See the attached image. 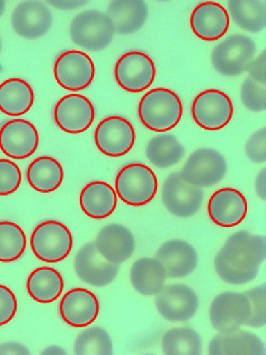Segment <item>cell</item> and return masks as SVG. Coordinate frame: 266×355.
<instances>
[{
	"label": "cell",
	"mask_w": 266,
	"mask_h": 355,
	"mask_svg": "<svg viewBox=\"0 0 266 355\" xmlns=\"http://www.w3.org/2000/svg\"><path fill=\"white\" fill-rule=\"evenodd\" d=\"M35 93L28 83L13 78L0 84V111L12 117H19L30 111Z\"/></svg>",
	"instance_id": "obj_28"
},
{
	"label": "cell",
	"mask_w": 266,
	"mask_h": 355,
	"mask_svg": "<svg viewBox=\"0 0 266 355\" xmlns=\"http://www.w3.org/2000/svg\"><path fill=\"white\" fill-rule=\"evenodd\" d=\"M27 239L21 226L15 222L0 221V261L19 259L26 250Z\"/></svg>",
	"instance_id": "obj_35"
},
{
	"label": "cell",
	"mask_w": 266,
	"mask_h": 355,
	"mask_svg": "<svg viewBox=\"0 0 266 355\" xmlns=\"http://www.w3.org/2000/svg\"><path fill=\"white\" fill-rule=\"evenodd\" d=\"M21 183L22 173L18 165L8 159H0V196H9L15 193Z\"/></svg>",
	"instance_id": "obj_38"
},
{
	"label": "cell",
	"mask_w": 266,
	"mask_h": 355,
	"mask_svg": "<svg viewBox=\"0 0 266 355\" xmlns=\"http://www.w3.org/2000/svg\"><path fill=\"white\" fill-rule=\"evenodd\" d=\"M70 37L84 50L99 52L105 50L113 41V23L100 10H87L75 15L70 23Z\"/></svg>",
	"instance_id": "obj_4"
},
{
	"label": "cell",
	"mask_w": 266,
	"mask_h": 355,
	"mask_svg": "<svg viewBox=\"0 0 266 355\" xmlns=\"http://www.w3.org/2000/svg\"><path fill=\"white\" fill-rule=\"evenodd\" d=\"M251 315L250 301L241 292H222L212 301L209 320L218 333H232L246 325Z\"/></svg>",
	"instance_id": "obj_8"
},
{
	"label": "cell",
	"mask_w": 266,
	"mask_h": 355,
	"mask_svg": "<svg viewBox=\"0 0 266 355\" xmlns=\"http://www.w3.org/2000/svg\"><path fill=\"white\" fill-rule=\"evenodd\" d=\"M139 117L148 130L166 132L177 127L183 117L181 99L170 89H152L141 99Z\"/></svg>",
	"instance_id": "obj_2"
},
{
	"label": "cell",
	"mask_w": 266,
	"mask_h": 355,
	"mask_svg": "<svg viewBox=\"0 0 266 355\" xmlns=\"http://www.w3.org/2000/svg\"><path fill=\"white\" fill-rule=\"evenodd\" d=\"M107 15L113 23L114 33L122 36L133 35L148 21V7L142 0H114L111 1Z\"/></svg>",
	"instance_id": "obj_24"
},
{
	"label": "cell",
	"mask_w": 266,
	"mask_h": 355,
	"mask_svg": "<svg viewBox=\"0 0 266 355\" xmlns=\"http://www.w3.org/2000/svg\"><path fill=\"white\" fill-rule=\"evenodd\" d=\"M249 78L254 82L266 84V51L261 52L258 58L252 60L250 67L247 69Z\"/></svg>",
	"instance_id": "obj_41"
},
{
	"label": "cell",
	"mask_w": 266,
	"mask_h": 355,
	"mask_svg": "<svg viewBox=\"0 0 266 355\" xmlns=\"http://www.w3.org/2000/svg\"><path fill=\"white\" fill-rule=\"evenodd\" d=\"M227 174V162L224 156L215 148H202L193 151L188 157L180 178L188 184L198 188H209L217 185Z\"/></svg>",
	"instance_id": "obj_6"
},
{
	"label": "cell",
	"mask_w": 266,
	"mask_h": 355,
	"mask_svg": "<svg viewBox=\"0 0 266 355\" xmlns=\"http://www.w3.org/2000/svg\"><path fill=\"white\" fill-rule=\"evenodd\" d=\"M156 309L170 322L192 320L200 310V297L186 284H168L156 295Z\"/></svg>",
	"instance_id": "obj_10"
},
{
	"label": "cell",
	"mask_w": 266,
	"mask_h": 355,
	"mask_svg": "<svg viewBox=\"0 0 266 355\" xmlns=\"http://www.w3.org/2000/svg\"><path fill=\"white\" fill-rule=\"evenodd\" d=\"M53 73L62 88L79 92L91 84L96 76V67L87 53L70 50L59 55L55 61Z\"/></svg>",
	"instance_id": "obj_13"
},
{
	"label": "cell",
	"mask_w": 266,
	"mask_h": 355,
	"mask_svg": "<svg viewBox=\"0 0 266 355\" xmlns=\"http://www.w3.org/2000/svg\"><path fill=\"white\" fill-rule=\"evenodd\" d=\"M157 192L155 173L142 163H130L116 177V193L130 206L140 207L154 200Z\"/></svg>",
	"instance_id": "obj_3"
},
{
	"label": "cell",
	"mask_w": 266,
	"mask_h": 355,
	"mask_svg": "<svg viewBox=\"0 0 266 355\" xmlns=\"http://www.w3.org/2000/svg\"><path fill=\"white\" fill-rule=\"evenodd\" d=\"M42 354L65 355L66 354V352H65V349L61 348V347H56V345H52V347H50V348L44 349V352H42Z\"/></svg>",
	"instance_id": "obj_45"
},
{
	"label": "cell",
	"mask_w": 266,
	"mask_h": 355,
	"mask_svg": "<svg viewBox=\"0 0 266 355\" xmlns=\"http://www.w3.org/2000/svg\"><path fill=\"white\" fill-rule=\"evenodd\" d=\"M190 26L198 37L215 41L229 31V13L215 1H204L193 10Z\"/></svg>",
	"instance_id": "obj_23"
},
{
	"label": "cell",
	"mask_w": 266,
	"mask_h": 355,
	"mask_svg": "<svg viewBox=\"0 0 266 355\" xmlns=\"http://www.w3.org/2000/svg\"><path fill=\"white\" fill-rule=\"evenodd\" d=\"M114 75L121 88L131 93H140L155 82V62L145 52H127L117 61Z\"/></svg>",
	"instance_id": "obj_11"
},
{
	"label": "cell",
	"mask_w": 266,
	"mask_h": 355,
	"mask_svg": "<svg viewBox=\"0 0 266 355\" xmlns=\"http://www.w3.org/2000/svg\"><path fill=\"white\" fill-rule=\"evenodd\" d=\"M185 148L172 133H161L148 141L146 157L159 169H168L180 163L184 157Z\"/></svg>",
	"instance_id": "obj_31"
},
{
	"label": "cell",
	"mask_w": 266,
	"mask_h": 355,
	"mask_svg": "<svg viewBox=\"0 0 266 355\" xmlns=\"http://www.w3.org/2000/svg\"><path fill=\"white\" fill-rule=\"evenodd\" d=\"M75 273L79 279L93 287H107L117 278L118 264L109 263L96 250L94 241L84 245L74 259Z\"/></svg>",
	"instance_id": "obj_15"
},
{
	"label": "cell",
	"mask_w": 266,
	"mask_h": 355,
	"mask_svg": "<svg viewBox=\"0 0 266 355\" xmlns=\"http://www.w3.org/2000/svg\"><path fill=\"white\" fill-rule=\"evenodd\" d=\"M50 8L42 1H22L13 10L12 27L18 36L27 40L44 37L51 30Z\"/></svg>",
	"instance_id": "obj_18"
},
{
	"label": "cell",
	"mask_w": 266,
	"mask_h": 355,
	"mask_svg": "<svg viewBox=\"0 0 266 355\" xmlns=\"http://www.w3.org/2000/svg\"><path fill=\"white\" fill-rule=\"evenodd\" d=\"M208 214L215 225L235 227L247 215V200L235 188H222L213 193L208 202Z\"/></svg>",
	"instance_id": "obj_20"
},
{
	"label": "cell",
	"mask_w": 266,
	"mask_h": 355,
	"mask_svg": "<svg viewBox=\"0 0 266 355\" xmlns=\"http://www.w3.org/2000/svg\"><path fill=\"white\" fill-rule=\"evenodd\" d=\"M163 203L171 215L179 218H188L200 212L204 192L202 188L188 184L179 173H172L163 185Z\"/></svg>",
	"instance_id": "obj_12"
},
{
	"label": "cell",
	"mask_w": 266,
	"mask_h": 355,
	"mask_svg": "<svg viewBox=\"0 0 266 355\" xmlns=\"http://www.w3.org/2000/svg\"><path fill=\"white\" fill-rule=\"evenodd\" d=\"M193 119L198 126L217 131L227 126L233 117V104L226 93L217 89L204 90L192 104Z\"/></svg>",
	"instance_id": "obj_9"
},
{
	"label": "cell",
	"mask_w": 266,
	"mask_h": 355,
	"mask_svg": "<svg viewBox=\"0 0 266 355\" xmlns=\"http://www.w3.org/2000/svg\"><path fill=\"white\" fill-rule=\"evenodd\" d=\"M32 252L46 263H59L66 259L73 249V235L59 221L41 222L30 237Z\"/></svg>",
	"instance_id": "obj_7"
},
{
	"label": "cell",
	"mask_w": 266,
	"mask_h": 355,
	"mask_svg": "<svg viewBox=\"0 0 266 355\" xmlns=\"http://www.w3.org/2000/svg\"><path fill=\"white\" fill-rule=\"evenodd\" d=\"M155 258L163 263L168 278L171 279L185 278L198 266V252L183 239H172L163 243L156 252Z\"/></svg>",
	"instance_id": "obj_22"
},
{
	"label": "cell",
	"mask_w": 266,
	"mask_h": 355,
	"mask_svg": "<svg viewBox=\"0 0 266 355\" xmlns=\"http://www.w3.org/2000/svg\"><path fill=\"white\" fill-rule=\"evenodd\" d=\"M133 288L142 296H156L163 288L168 273L163 263L157 258H140L130 270Z\"/></svg>",
	"instance_id": "obj_26"
},
{
	"label": "cell",
	"mask_w": 266,
	"mask_h": 355,
	"mask_svg": "<svg viewBox=\"0 0 266 355\" xmlns=\"http://www.w3.org/2000/svg\"><path fill=\"white\" fill-rule=\"evenodd\" d=\"M211 355H264L265 344L256 334L244 330L218 333L208 345Z\"/></svg>",
	"instance_id": "obj_25"
},
{
	"label": "cell",
	"mask_w": 266,
	"mask_h": 355,
	"mask_svg": "<svg viewBox=\"0 0 266 355\" xmlns=\"http://www.w3.org/2000/svg\"><path fill=\"white\" fill-rule=\"evenodd\" d=\"M255 191H256V194H258V197H259L260 200H264L265 202L266 200V169H261L259 171V174H258V177H256V180H255Z\"/></svg>",
	"instance_id": "obj_44"
},
{
	"label": "cell",
	"mask_w": 266,
	"mask_h": 355,
	"mask_svg": "<svg viewBox=\"0 0 266 355\" xmlns=\"http://www.w3.org/2000/svg\"><path fill=\"white\" fill-rule=\"evenodd\" d=\"M27 180L35 191L51 193L62 183L64 169L55 157L41 156L30 164L27 169Z\"/></svg>",
	"instance_id": "obj_30"
},
{
	"label": "cell",
	"mask_w": 266,
	"mask_h": 355,
	"mask_svg": "<svg viewBox=\"0 0 266 355\" xmlns=\"http://www.w3.org/2000/svg\"><path fill=\"white\" fill-rule=\"evenodd\" d=\"M39 144L36 127L26 119H9L0 126V150L12 159H27Z\"/></svg>",
	"instance_id": "obj_16"
},
{
	"label": "cell",
	"mask_w": 266,
	"mask_h": 355,
	"mask_svg": "<svg viewBox=\"0 0 266 355\" xmlns=\"http://www.w3.org/2000/svg\"><path fill=\"white\" fill-rule=\"evenodd\" d=\"M94 139L96 148L104 155L119 157L131 151L136 141V132L126 117L109 116L98 125Z\"/></svg>",
	"instance_id": "obj_14"
},
{
	"label": "cell",
	"mask_w": 266,
	"mask_h": 355,
	"mask_svg": "<svg viewBox=\"0 0 266 355\" xmlns=\"http://www.w3.org/2000/svg\"><path fill=\"white\" fill-rule=\"evenodd\" d=\"M30 352L26 345L18 341H7L0 344V355H30Z\"/></svg>",
	"instance_id": "obj_42"
},
{
	"label": "cell",
	"mask_w": 266,
	"mask_h": 355,
	"mask_svg": "<svg viewBox=\"0 0 266 355\" xmlns=\"http://www.w3.org/2000/svg\"><path fill=\"white\" fill-rule=\"evenodd\" d=\"M0 47H1V46H0Z\"/></svg>",
	"instance_id": "obj_47"
},
{
	"label": "cell",
	"mask_w": 266,
	"mask_h": 355,
	"mask_svg": "<svg viewBox=\"0 0 266 355\" xmlns=\"http://www.w3.org/2000/svg\"><path fill=\"white\" fill-rule=\"evenodd\" d=\"M265 257V236L251 235L249 231L241 230L231 235L217 252L215 273L229 284H246L258 277Z\"/></svg>",
	"instance_id": "obj_1"
},
{
	"label": "cell",
	"mask_w": 266,
	"mask_h": 355,
	"mask_svg": "<svg viewBox=\"0 0 266 355\" xmlns=\"http://www.w3.org/2000/svg\"><path fill=\"white\" fill-rule=\"evenodd\" d=\"M256 44L244 35H232L217 44L212 51V65L223 76H238L247 71L255 59Z\"/></svg>",
	"instance_id": "obj_5"
},
{
	"label": "cell",
	"mask_w": 266,
	"mask_h": 355,
	"mask_svg": "<svg viewBox=\"0 0 266 355\" xmlns=\"http://www.w3.org/2000/svg\"><path fill=\"white\" fill-rule=\"evenodd\" d=\"M227 13L241 30L259 33L266 27V4L260 0H229Z\"/></svg>",
	"instance_id": "obj_32"
},
{
	"label": "cell",
	"mask_w": 266,
	"mask_h": 355,
	"mask_svg": "<svg viewBox=\"0 0 266 355\" xmlns=\"http://www.w3.org/2000/svg\"><path fill=\"white\" fill-rule=\"evenodd\" d=\"M202 338L193 327H175L163 334L161 349L166 355H200Z\"/></svg>",
	"instance_id": "obj_33"
},
{
	"label": "cell",
	"mask_w": 266,
	"mask_h": 355,
	"mask_svg": "<svg viewBox=\"0 0 266 355\" xmlns=\"http://www.w3.org/2000/svg\"><path fill=\"white\" fill-rule=\"evenodd\" d=\"M80 206L85 215L103 220L111 216L117 207V193L105 182H91L82 191Z\"/></svg>",
	"instance_id": "obj_27"
},
{
	"label": "cell",
	"mask_w": 266,
	"mask_h": 355,
	"mask_svg": "<svg viewBox=\"0 0 266 355\" xmlns=\"http://www.w3.org/2000/svg\"><path fill=\"white\" fill-rule=\"evenodd\" d=\"M250 301L251 315L247 320L246 326L250 327H263L266 325V286L260 284L255 288L245 292Z\"/></svg>",
	"instance_id": "obj_36"
},
{
	"label": "cell",
	"mask_w": 266,
	"mask_h": 355,
	"mask_svg": "<svg viewBox=\"0 0 266 355\" xmlns=\"http://www.w3.org/2000/svg\"><path fill=\"white\" fill-rule=\"evenodd\" d=\"M74 353L78 355L113 354L111 335L100 326H87L75 340Z\"/></svg>",
	"instance_id": "obj_34"
},
{
	"label": "cell",
	"mask_w": 266,
	"mask_h": 355,
	"mask_svg": "<svg viewBox=\"0 0 266 355\" xmlns=\"http://www.w3.org/2000/svg\"><path fill=\"white\" fill-rule=\"evenodd\" d=\"M241 101L245 107L251 112H264L266 110L265 85L254 82L250 78L245 79L241 87Z\"/></svg>",
	"instance_id": "obj_37"
},
{
	"label": "cell",
	"mask_w": 266,
	"mask_h": 355,
	"mask_svg": "<svg viewBox=\"0 0 266 355\" xmlns=\"http://www.w3.org/2000/svg\"><path fill=\"white\" fill-rule=\"evenodd\" d=\"M100 310L98 297L88 289L69 291L60 302V315L67 325L87 327L96 321Z\"/></svg>",
	"instance_id": "obj_21"
},
{
	"label": "cell",
	"mask_w": 266,
	"mask_h": 355,
	"mask_svg": "<svg viewBox=\"0 0 266 355\" xmlns=\"http://www.w3.org/2000/svg\"><path fill=\"white\" fill-rule=\"evenodd\" d=\"M17 312V298L10 289L0 284V326L13 320Z\"/></svg>",
	"instance_id": "obj_40"
},
{
	"label": "cell",
	"mask_w": 266,
	"mask_h": 355,
	"mask_svg": "<svg viewBox=\"0 0 266 355\" xmlns=\"http://www.w3.org/2000/svg\"><path fill=\"white\" fill-rule=\"evenodd\" d=\"M246 155L252 163L264 164L266 162V128L252 133L245 146Z\"/></svg>",
	"instance_id": "obj_39"
},
{
	"label": "cell",
	"mask_w": 266,
	"mask_h": 355,
	"mask_svg": "<svg viewBox=\"0 0 266 355\" xmlns=\"http://www.w3.org/2000/svg\"><path fill=\"white\" fill-rule=\"evenodd\" d=\"M64 289V278L53 268L42 266L35 269L27 281L30 296L41 304H51L56 301Z\"/></svg>",
	"instance_id": "obj_29"
},
{
	"label": "cell",
	"mask_w": 266,
	"mask_h": 355,
	"mask_svg": "<svg viewBox=\"0 0 266 355\" xmlns=\"http://www.w3.org/2000/svg\"><path fill=\"white\" fill-rule=\"evenodd\" d=\"M4 10H6V1L0 0V17L4 15Z\"/></svg>",
	"instance_id": "obj_46"
},
{
	"label": "cell",
	"mask_w": 266,
	"mask_h": 355,
	"mask_svg": "<svg viewBox=\"0 0 266 355\" xmlns=\"http://www.w3.org/2000/svg\"><path fill=\"white\" fill-rule=\"evenodd\" d=\"M88 1L85 0H50L47 4L52 6V7L57 8V9H64V10H73V9H78V8L84 7L87 6Z\"/></svg>",
	"instance_id": "obj_43"
},
{
	"label": "cell",
	"mask_w": 266,
	"mask_h": 355,
	"mask_svg": "<svg viewBox=\"0 0 266 355\" xmlns=\"http://www.w3.org/2000/svg\"><path fill=\"white\" fill-rule=\"evenodd\" d=\"M94 244L96 250L113 264H122L136 250V239L132 231L121 223H109L99 231Z\"/></svg>",
	"instance_id": "obj_19"
},
{
	"label": "cell",
	"mask_w": 266,
	"mask_h": 355,
	"mask_svg": "<svg viewBox=\"0 0 266 355\" xmlns=\"http://www.w3.org/2000/svg\"><path fill=\"white\" fill-rule=\"evenodd\" d=\"M53 119L65 132H85L94 122L96 110L87 96L69 94L62 96L55 105Z\"/></svg>",
	"instance_id": "obj_17"
}]
</instances>
